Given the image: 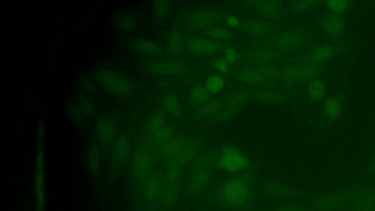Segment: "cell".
Wrapping results in <instances>:
<instances>
[{"instance_id": "f6af8a7d", "label": "cell", "mask_w": 375, "mask_h": 211, "mask_svg": "<svg viewBox=\"0 0 375 211\" xmlns=\"http://www.w3.org/2000/svg\"></svg>"}, {"instance_id": "277c9868", "label": "cell", "mask_w": 375, "mask_h": 211, "mask_svg": "<svg viewBox=\"0 0 375 211\" xmlns=\"http://www.w3.org/2000/svg\"><path fill=\"white\" fill-rule=\"evenodd\" d=\"M187 180L186 169L178 165L167 164L161 174V192L158 206L168 209L173 207L184 195Z\"/></svg>"}, {"instance_id": "7c38bea8", "label": "cell", "mask_w": 375, "mask_h": 211, "mask_svg": "<svg viewBox=\"0 0 375 211\" xmlns=\"http://www.w3.org/2000/svg\"><path fill=\"white\" fill-rule=\"evenodd\" d=\"M147 72L157 76H182L188 72L187 67L181 62L172 60H154L147 65Z\"/></svg>"}, {"instance_id": "3957f363", "label": "cell", "mask_w": 375, "mask_h": 211, "mask_svg": "<svg viewBox=\"0 0 375 211\" xmlns=\"http://www.w3.org/2000/svg\"><path fill=\"white\" fill-rule=\"evenodd\" d=\"M214 151L219 172L227 175L257 174L255 165L237 147L227 145Z\"/></svg>"}, {"instance_id": "e0dca14e", "label": "cell", "mask_w": 375, "mask_h": 211, "mask_svg": "<svg viewBox=\"0 0 375 211\" xmlns=\"http://www.w3.org/2000/svg\"><path fill=\"white\" fill-rule=\"evenodd\" d=\"M240 30L251 37H263L269 35L273 30L271 23L263 20H248L241 21Z\"/></svg>"}, {"instance_id": "30bf717a", "label": "cell", "mask_w": 375, "mask_h": 211, "mask_svg": "<svg viewBox=\"0 0 375 211\" xmlns=\"http://www.w3.org/2000/svg\"><path fill=\"white\" fill-rule=\"evenodd\" d=\"M189 53L201 56H210L220 53L223 50L222 44L205 37H195L190 38L187 43Z\"/></svg>"}, {"instance_id": "74e56055", "label": "cell", "mask_w": 375, "mask_h": 211, "mask_svg": "<svg viewBox=\"0 0 375 211\" xmlns=\"http://www.w3.org/2000/svg\"><path fill=\"white\" fill-rule=\"evenodd\" d=\"M259 99L262 102H268V103H274L280 102L281 96L279 93L273 91H262L257 93Z\"/></svg>"}, {"instance_id": "b9f144b4", "label": "cell", "mask_w": 375, "mask_h": 211, "mask_svg": "<svg viewBox=\"0 0 375 211\" xmlns=\"http://www.w3.org/2000/svg\"><path fill=\"white\" fill-rule=\"evenodd\" d=\"M328 4L330 8L334 11H341L347 7L345 1H330Z\"/></svg>"}, {"instance_id": "ba28073f", "label": "cell", "mask_w": 375, "mask_h": 211, "mask_svg": "<svg viewBox=\"0 0 375 211\" xmlns=\"http://www.w3.org/2000/svg\"><path fill=\"white\" fill-rule=\"evenodd\" d=\"M44 137L45 131L43 125L39 127L38 132V148L36 155V172H35V191H36L37 209L36 211H45V184H44Z\"/></svg>"}, {"instance_id": "60d3db41", "label": "cell", "mask_w": 375, "mask_h": 211, "mask_svg": "<svg viewBox=\"0 0 375 211\" xmlns=\"http://www.w3.org/2000/svg\"><path fill=\"white\" fill-rule=\"evenodd\" d=\"M229 65L230 64L225 59H218L214 63L215 68L221 73H226L228 71Z\"/></svg>"}, {"instance_id": "484cf974", "label": "cell", "mask_w": 375, "mask_h": 211, "mask_svg": "<svg viewBox=\"0 0 375 211\" xmlns=\"http://www.w3.org/2000/svg\"><path fill=\"white\" fill-rule=\"evenodd\" d=\"M165 125V111L161 109L157 110L149 117L146 125V131L149 135L152 136Z\"/></svg>"}, {"instance_id": "7402d4cb", "label": "cell", "mask_w": 375, "mask_h": 211, "mask_svg": "<svg viewBox=\"0 0 375 211\" xmlns=\"http://www.w3.org/2000/svg\"><path fill=\"white\" fill-rule=\"evenodd\" d=\"M166 47L169 54L176 56L181 53L184 51V48L187 47L185 38L183 33L178 30H172L167 38Z\"/></svg>"}, {"instance_id": "d4e9b609", "label": "cell", "mask_w": 375, "mask_h": 211, "mask_svg": "<svg viewBox=\"0 0 375 211\" xmlns=\"http://www.w3.org/2000/svg\"><path fill=\"white\" fill-rule=\"evenodd\" d=\"M177 135L176 130L173 126L166 124L164 127L158 130L155 134L150 136V141L155 146L161 145L173 139Z\"/></svg>"}, {"instance_id": "52a82bcc", "label": "cell", "mask_w": 375, "mask_h": 211, "mask_svg": "<svg viewBox=\"0 0 375 211\" xmlns=\"http://www.w3.org/2000/svg\"><path fill=\"white\" fill-rule=\"evenodd\" d=\"M155 145L150 142H145L134 154L132 159L133 176L136 181H145L150 175L155 161Z\"/></svg>"}, {"instance_id": "9c48e42d", "label": "cell", "mask_w": 375, "mask_h": 211, "mask_svg": "<svg viewBox=\"0 0 375 211\" xmlns=\"http://www.w3.org/2000/svg\"><path fill=\"white\" fill-rule=\"evenodd\" d=\"M193 137L181 134L176 135L173 139L161 146V154L165 159L167 164L173 163L183 154L190 143Z\"/></svg>"}, {"instance_id": "d590c367", "label": "cell", "mask_w": 375, "mask_h": 211, "mask_svg": "<svg viewBox=\"0 0 375 211\" xmlns=\"http://www.w3.org/2000/svg\"><path fill=\"white\" fill-rule=\"evenodd\" d=\"M325 93V86L323 82L315 81L311 84L309 88V94L313 100H319Z\"/></svg>"}, {"instance_id": "603a6c76", "label": "cell", "mask_w": 375, "mask_h": 211, "mask_svg": "<svg viewBox=\"0 0 375 211\" xmlns=\"http://www.w3.org/2000/svg\"><path fill=\"white\" fill-rule=\"evenodd\" d=\"M223 106L222 101H208L200 105L197 111V115L202 118H214L222 110Z\"/></svg>"}, {"instance_id": "8d00e7d4", "label": "cell", "mask_w": 375, "mask_h": 211, "mask_svg": "<svg viewBox=\"0 0 375 211\" xmlns=\"http://www.w3.org/2000/svg\"><path fill=\"white\" fill-rule=\"evenodd\" d=\"M340 110H341V105H340L339 102L336 99L329 100L325 106L326 115L328 117H331V118L337 117L339 114Z\"/></svg>"}, {"instance_id": "2e32d148", "label": "cell", "mask_w": 375, "mask_h": 211, "mask_svg": "<svg viewBox=\"0 0 375 211\" xmlns=\"http://www.w3.org/2000/svg\"><path fill=\"white\" fill-rule=\"evenodd\" d=\"M131 46L134 53L144 56H155L161 53V47L155 41L147 38H134Z\"/></svg>"}, {"instance_id": "8992f818", "label": "cell", "mask_w": 375, "mask_h": 211, "mask_svg": "<svg viewBox=\"0 0 375 211\" xmlns=\"http://www.w3.org/2000/svg\"><path fill=\"white\" fill-rule=\"evenodd\" d=\"M257 194L263 198L280 204L292 202L302 195L301 192L290 185L275 180L258 182Z\"/></svg>"}, {"instance_id": "8fae6325", "label": "cell", "mask_w": 375, "mask_h": 211, "mask_svg": "<svg viewBox=\"0 0 375 211\" xmlns=\"http://www.w3.org/2000/svg\"><path fill=\"white\" fill-rule=\"evenodd\" d=\"M248 93L244 90H237L231 95L224 103L222 110L213 118L216 122L225 121L237 114L248 100Z\"/></svg>"}, {"instance_id": "f35d334b", "label": "cell", "mask_w": 375, "mask_h": 211, "mask_svg": "<svg viewBox=\"0 0 375 211\" xmlns=\"http://www.w3.org/2000/svg\"><path fill=\"white\" fill-rule=\"evenodd\" d=\"M238 53L234 49H227L225 53V58L224 59L228 62L229 64L234 63L238 59Z\"/></svg>"}, {"instance_id": "e575fe53", "label": "cell", "mask_w": 375, "mask_h": 211, "mask_svg": "<svg viewBox=\"0 0 375 211\" xmlns=\"http://www.w3.org/2000/svg\"><path fill=\"white\" fill-rule=\"evenodd\" d=\"M79 109L83 115L92 117L94 113V106L91 99L82 96L79 98Z\"/></svg>"}, {"instance_id": "ffe728a7", "label": "cell", "mask_w": 375, "mask_h": 211, "mask_svg": "<svg viewBox=\"0 0 375 211\" xmlns=\"http://www.w3.org/2000/svg\"><path fill=\"white\" fill-rule=\"evenodd\" d=\"M161 192V175L154 173L149 176L145 180L144 193L146 200L152 204L158 206V200Z\"/></svg>"}, {"instance_id": "f1b7e54d", "label": "cell", "mask_w": 375, "mask_h": 211, "mask_svg": "<svg viewBox=\"0 0 375 211\" xmlns=\"http://www.w3.org/2000/svg\"><path fill=\"white\" fill-rule=\"evenodd\" d=\"M88 164L94 173H97L100 169V156L98 148L94 143L90 146L88 154Z\"/></svg>"}, {"instance_id": "9a60e30c", "label": "cell", "mask_w": 375, "mask_h": 211, "mask_svg": "<svg viewBox=\"0 0 375 211\" xmlns=\"http://www.w3.org/2000/svg\"><path fill=\"white\" fill-rule=\"evenodd\" d=\"M250 7L264 17L271 19H279L283 15L284 9L281 2L277 1H250Z\"/></svg>"}, {"instance_id": "7a4b0ae2", "label": "cell", "mask_w": 375, "mask_h": 211, "mask_svg": "<svg viewBox=\"0 0 375 211\" xmlns=\"http://www.w3.org/2000/svg\"><path fill=\"white\" fill-rule=\"evenodd\" d=\"M188 169L184 196L193 197L205 194L214 183L218 172L215 151H205Z\"/></svg>"}, {"instance_id": "1f68e13d", "label": "cell", "mask_w": 375, "mask_h": 211, "mask_svg": "<svg viewBox=\"0 0 375 211\" xmlns=\"http://www.w3.org/2000/svg\"><path fill=\"white\" fill-rule=\"evenodd\" d=\"M263 211H309V209L300 203L289 202V203H280L275 206L266 208Z\"/></svg>"}, {"instance_id": "cb8c5ba5", "label": "cell", "mask_w": 375, "mask_h": 211, "mask_svg": "<svg viewBox=\"0 0 375 211\" xmlns=\"http://www.w3.org/2000/svg\"><path fill=\"white\" fill-rule=\"evenodd\" d=\"M298 34L293 32H285L281 34L277 35L272 41L274 47L279 50H286L291 48L298 43Z\"/></svg>"}, {"instance_id": "4316f807", "label": "cell", "mask_w": 375, "mask_h": 211, "mask_svg": "<svg viewBox=\"0 0 375 211\" xmlns=\"http://www.w3.org/2000/svg\"><path fill=\"white\" fill-rule=\"evenodd\" d=\"M205 35H207V38L218 42L229 41V40L233 39L234 37V33L231 30L219 25L213 26L205 30Z\"/></svg>"}, {"instance_id": "f546056e", "label": "cell", "mask_w": 375, "mask_h": 211, "mask_svg": "<svg viewBox=\"0 0 375 211\" xmlns=\"http://www.w3.org/2000/svg\"><path fill=\"white\" fill-rule=\"evenodd\" d=\"M190 98L195 103L202 105V104L208 102L210 93L207 91L205 86L196 85L190 90Z\"/></svg>"}, {"instance_id": "44dd1931", "label": "cell", "mask_w": 375, "mask_h": 211, "mask_svg": "<svg viewBox=\"0 0 375 211\" xmlns=\"http://www.w3.org/2000/svg\"><path fill=\"white\" fill-rule=\"evenodd\" d=\"M164 111L178 120L183 118V109L181 101L178 95L173 91L166 93L162 101Z\"/></svg>"}, {"instance_id": "4fadbf2b", "label": "cell", "mask_w": 375, "mask_h": 211, "mask_svg": "<svg viewBox=\"0 0 375 211\" xmlns=\"http://www.w3.org/2000/svg\"><path fill=\"white\" fill-rule=\"evenodd\" d=\"M222 19V14L216 10H196L189 17V25L193 30H207L210 27L217 25Z\"/></svg>"}, {"instance_id": "836d02e7", "label": "cell", "mask_w": 375, "mask_h": 211, "mask_svg": "<svg viewBox=\"0 0 375 211\" xmlns=\"http://www.w3.org/2000/svg\"><path fill=\"white\" fill-rule=\"evenodd\" d=\"M117 25L124 31L134 32L138 30V23L132 16L124 15L117 19Z\"/></svg>"}, {"instance_id": "ac0fdd59", "label": "cell", "mask_w": 375, "mask_h": 211, "mask_svg": "<svg viewBox=\"0 0 375 211\" xmlns=\"http://www.w3.org/2000/svg\"><path fill=\"white\" fill-rule=\"evenodd\" d=\"M117 125L110 117H100L95 123V133L99 140L109 142L114 139L117 133Z\"/></svg>"}, {"instance_id": "5b68a950", "label": "cell", "mask_w": 375, "mask_h": 211, "mask_svg": "<svg viewBox=\"0 0 375 211\" xmlns=\"http://www.w3.org/2000/svg\"><path fill=\"white\" fill-rule=\"evenodd\" d=\"M96 82L106 93L119 98L134 94L135 87L129 78L111 68L99 70L95 74Z\"/></svg>"}, {"instance_id": "7bdbcfd3", "label": "cell", "mask_w": 375, "mask_h": 211, "mask_svg": "<svg viewBox=\"0 0 375 211\" xmlns=\"http://www.w3.org/2000/svg\"><path fill=\"white\" fill-rule=\"evenodd\" d=\"M82 85H83L84 88L86 90L88 93H91V94H94L95 92V88L90 79H85L82 82Z\"/></svg>"}, {"instance_id": "83f0119b", "label": "cell", "mask_w": 375, "mask_h": 211, "mask_svg": "<svg viewBox=\"0 0 375 211\" xmlns=\"http://www.w3.org/2000/svg\"><path fill=\"white\" fill-rule=\"evenodd\" d=\"M248 59L253 63L263 65L274 60L275 58V53L269 50H257L251 53H248Z\"/></svg>"}, {"instance_id": "d6a6232c", "label": "cell", "mask_w": 375, "mask_h": 211, "mask_svg": "<svg viewBox=\"0 0 375 211\" xmlns=\"http://www.w3.org/2000/svg\"><path fill=\"white\" fill-rule=\"evenodd\" d=\"M171 9H172V5L168 1H155L153 5L154 16L157 19H164L169 16Z\"/></svg>"}, {"instance_id": "d6986e66", "label": "cell", "mask_w": 375, "mask_h": 211, "mask_svg": "<svg viewBox=\"0 0 375 211\" xmlns=\"http://www.w3.org/2000/svg\"><path fill=\"white\" fill-rule=\"evenodd\" d=\"M132 142L127 135L119 137L113 145L112 157L113 160L118 163H124L130 157Z\"/></svg>"}, {"instance_id": "4dcf8cb0", "label": "cell", "mask_w": 375, "mask_h": 211, "mask_svg": "<svg viewBox=\"0 0 375 211\" xmlns=\"http://www.w3.org/2000/svg\"><path fill=\"white\" fill-rule=\"evenodd\" d=\"M225 86V81L222 76H213L207 79L205 87L210 94H217L222 91Z\"/></svg>"}, {"instance_id": "ee69618b", "label": "cell", "mask_w": 375, "mask_h": 211, "mask_svg": "<svg viewBox=\"0 0 375 211\" xmlns=\"http://www.w3.org/2000/svg\"><path fill=\"white\" fill-rule=\"evenodd\" d=\"M213 211L205 210V211Z\"/></svg>"}, {"instance_id": "ab89813d", "label": "cell", "mask_w": 375, "mask_h": 211, "mask_svg": "<svg viewBox=\"0 0 375 211\" xmlns=\"http://www.w3.org/2000/svg\"><path fill=\"white\" fill-rule=\"evenodd\" d=\"M225 21L227 25L230 26V27H239L241 24V21L234 15H229L226 16Z\"/></svg>"}, {"instance_id": "5bb4252c", "label": "cell", "mask_w": 375, "mask_h": 211, "mask_svg": "<svg viewBox=\"0 0 375 211\" xmlns=\"http://www.w3.org/2000/svg\"><path fill=\"white\" fill-rule=\"evenodd\" d=\"M236 76L240 80L251 85L264 83L275 76V70L270 68H244L239 70Z\"/></svg>"}, {"instance_id": "6da1fadb", "label": "cell", "mask_w": 375, "mask_h": 211, "mask_svg": "<svg viewBox=\"0 0 375 211\" xmlns=\"http://www.w3.org/2000/svg\"><path fill=\"white\" fill-rule=\"evenodd\" d=\"M257 185V174L226 175L202 196V202L216 211H253Z\"/></svg>"}]
</instances>
